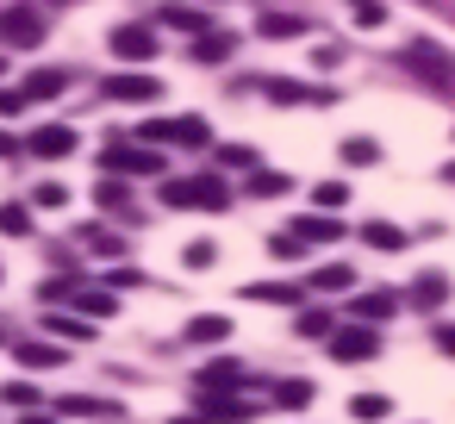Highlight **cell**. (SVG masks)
Wrapping results in <instances>:
<instances>
[{
	"label": "cell",
	"mask_w": 455,
	"mask_h": 424,
	"mask_svg": "<svg viewBox=\"0 0 455 424\" xmlns=\"http://www.w3.org/2000/svg\"><path fill=\"white\" fill-rule=\"evenodd\" d=\"M206 138H212V132H206V119H194V113H188V119H150V125H144V144H188V150H200Z\"/></svg>",
	"instance_id": "52a82bcc"
},
{
	"label": "cell",
	"mask_w": 455,
	"mask_h": 424,
	"mask_svg": "<svg viewBox=\"0 0 455 424\" xmlns=\"http://www.w3.org/2000/svg\"><path fill=\"white\" fill-rule=\"evenodd\" d=\"M256 32H262V38H299V32H306V20H299V13H262V20H256Z\"/></svg>",
	"instance_id": "7402d4cb"
},
{
	"label": "cell",
	"mask_w": 455,
	"mask_h": 424,
	"mask_svg": "<svg viewBox=\"0 0 455 424\" xmlns=\"http://www.w3.org/2000/svg\"><path fill=\"white\" fill-rule=\"evenodd\" d=\"M51 331H57V337H88V318H69V312H51Z\"/></svg>",
	"instance_id": "f35d334b"
},
{
	"label": "cell",
	"mask_w": 455,
	"mask_h": 424,
	"mask_svg": "<svg viewBox=\"0 0 455 424\" xmlns=\"http://www.w3.org/2000/svg\"><path fill=\"white\" fill-rule=\"evenodd\" d=\"M0 156H20V144H13L7 132H0Z\"/></svg>",
	"instance_id": "bcb514c9"
},
{
	"label": "cell",
	"mask_w": 455,
	"mask_h": 424,
	"mask_svg": "<svg viewBox=\"0 0 455 424\" xmlns=\"http://www.w3.org/2000/svg\"><path fill=\"white\" fill-rule=\"evenodd\" d=\"M0 69H7V63H0Z\"/></svg>",
	"instance_id": "816d5d0a"
},
{
	"label": "cell",
	"mask_w": 455,
	"mask_h": 424,
	"mask_svg": "<svg viewBox=\"0 0 455 424\" xmlns=\"http://www.w3.org/2000/svg\"><path fill=\"white\" fill-rule=\"evenodd\" d=\"M312 63H318V69H337V63H343V51H337V44H318V51H312Z\"/></svg>",
	"instance_id": "ee69618b"
},
{
	"label": "cell",
	"mask_w": 455,
	"mask_h": 424,
	"mask_svg": "<svg viewBox=\"0 0 455 424\" xmlns=\"http://www.w3.org/2000/svg\"><path fill=\"white\" fill-rule=\"evenodd\" d=\"M63 200H69L63 181H38V194H32V206H44V212H63Z\"/></svg>",
	"instance_id": "836d02e7"
},
{
	"label": "cell",
	"mask_w": 455,
	"mask_h": 424,
	"mask_svg": "<svg viewBox=\"0 0 455 424\" xmlns=\"http://www.w3.org/2000/svg\"><path fill=\"white\" fill-rule=\"evenodd\" d=\"M312 206H318V212H331V219H337V212H343V206H349V188H343V181H318V188H312Z\"/></svg>",
	"instance_id": "cb8c5ba5"
},
{
	"label": "cell",
	"mask_w": 455,
	"mask_h": 424,
	"mask_svg": "<svg viewBox=\"0 0 455 424\" xmlns=\"http://www.w3.org/2000/svg\"><path fill=\"white\" fill-rule=\"evenodd\" d=\"M268 256H275V262H299V256H306V244H299L293 231H281V237L268 244Z\"/></svg>",
	"instance_id": "d590c367"
},
{
	"label": "cell",
	"mask_w": 455,
	"mask_h": 424,
	"mask_svg": "<svg viewBox=\"0 0 455 424\" xmlns=\"http://www.w3.org/2000/svg\"><path fill=\"white\" fill-rule=\"evenodd\" d=\"M349 20H355L362 32H374V26H387V0H349Z\"/></svg>",
	"instance_id": "83f0119b"
},
{
	"label": "cell",
	"mask_w": 455,
	"mask_h": 424,
	"mask_svg": "<svg viewBox=\"0 0 455 424\" xmlns=\"http://www.w3.org/2000/svg\"><path fill=\"white\" fill-rule=\"evenodd\" d=\"M387 412H393L387 393H355V399H349V418H355V424H380Z\"/></svg>",
	"instance_id": "44dd1931"
},
{
	"label": "cell",
	"mask_w": 455,
	"mask_h": 424,
	"mask_svg": "<svg viewBox=\"0 0 455 424\" xmlns=\"http://www.w3.org/2000/svg\"><path fill=\"white\" fill-rule=\"evenodd\" d=\"M349 281H355V275H349L343 262H324V268H312V287H306V293H343Z\"/></svg>",
	"instance_id": "603a6c76"
},
{
	"label": "cell",
	"mask_w": 455,
	"mask_h": 424,
	"mask_svg": "<svg viewBox=\"0 0 455 424\" xmlns=\"http://www.w3.org/2000/svg\"><path fill=\"white\" fill-rule=\"evenodd\" d=\"M163 200H169V206H181V212H225V206H231V194H225V181H219V175L163 181Z\"/></svg>",
	"instance_id": "6da1fadb"
},
{
	"label": "cell",
	"mask_w": 455,
	"mask_h": 424,
	"mask_svg": "<svg viewBox=\"0 0 455 424\" xmlns=\"http://www.w3.org/2000/svg\"><path fill=\"white\" fill-rule=\"evenodd\" d=\"M293 237H299V244H337L343 225H337L331 212H306V219H293Z\"/></svg>",
	"instance_id": "4fadbf2b"
},
{
	"label": "cell",
	"mask_w": 455,
	"mask_h": 424,
	"mask_svg": "<svg viewBox=\"0 0 455 424\" xmlns=\"http://www.w3.org/2000/svg\"><path fill=\"white\" fill-rule=\"evenodd\" d=\"M200 418H212V424H250L256 399H243L237 387H200Z\"/></svg>",
	"instance_id": "277c9868"
},
{
	"label": "cell",
	"mask_w": 455,
	"mask_h": 424,
	"mask_svg": "<svg viewBox=\"0 0 455 424\" xmlns=\"http://www.w3.org/2000/svg\"><path fill=\"white\" fill-rule=\"evenodd\" d=\"M26 150L44 156V163H69V156H76V132H69V125H38V132L26 138Z\"/></svg>",
	"instance_id": "8fae6325"
},
{
	"label": "cell",
	"mask_w": 455,
	"mask_h": 424,
	"mask_svg": "<svg viewBox=\"0 0 455 424\" xmlns=\"http://www.w3.org/2000/svg\"><path fill=\"white\" fill-rule=\"evenodd\" d=\"M107 100H119V107H150V100H163V82L156 76H113L107 82Z\"/></svg>",
	"instance_id": "30bf717a"
},
{
	"label": "cell",
	"mask_w": 455,
	"mask_h": 424,
	"mask_svg": "<svg viewBox=\"0 0 455 424\" xmlns=\"http://www.w3.org/2000/svg\"><path fill=\"white\" fill-rule=\"evenodd\" d=\"M219 163H225V169H250V163H256V150H250V144H225V150H219Z\"/></svg>",
	"instance_id": "74e56055"
},
{
	"label": "cell",
	"mask_w": 455,
	"mask_h": 424,
	"mask_svg": "<svg viewBox=\"0 0 455 424\" xmlns=\"http://www.w3.org/2000/svg\"><path fill=\"white\" fill-rule=\"evenodd\" d=\"M443 300H449V281H443V275H436V268H430V275H418V281H411V306H418V312H436V306H443Z\"/></svg>",
	"instance_id": "9a60e30c"
},
{
	"label": "cell",
	"mask_w": 455,
	"mask_h": 424,
	"mask_svg": "<svg viewBox=\"0 0 455 424\" xmlns=\"http://www.w3.org/2000/svg\"><path fill=\"white\" fill-rule=\"evenodd\" d=\"M399 63H405L418 82H430V88H455V57H449L436 38H411V44L399 51Z\"/></svg>",
	"instance_id": "7a4b0ae2"
},
{
	"label": "cell",
	"mask_w": 455,
	"mask_h": 424,
	"mask_svg": "<svg viewBox=\"0 0 455 424\" xmlns=\"http://www.w3.org/2000/svg\"><path fill=\"white\" fill-rule=\"evenodd\" d=\"M318 393H312V380H281L275 387V405H287V412H306Z\"/></svg>",
	"instance_id": "d4e9b609"
},
{
	"label": "cell",
	"mask_w": 455,
	"mask_h": 424,
	"mask_svg": "<svg viewBox=\"0 0 455 424\" xmlns=\"http://www.w3.org/2000/svg\"><path fill=\"white\" fill-rule=\"evenodd\" d=\"M44 38V13L26 7V0H13V7H0V44H13V51H32Z\"/></svg>",
	"instance_id": "3957f363"
},
{
	"label": "cell",
	"mask_w": 455,
	"mask_h": 424,
	"mask_svg": "<svg viewBox=\"0 0 455 424\" xmlns=\"http://www.w3.org/2000/svg\"><path fill=\"white\" fill-rule=\"evenodd\" d=\"M262 94H268L275 107H337L331 88H318V82H293V76H268Z\"/></svg>",
	"instance_id": "5b68a950"
},
{
	"label": "cell",
	"mask_w": 455,
	"mask_h": 424,
	"mask_svg": "<svg viewBox=\"0 0 455 424\" xmlns=\"http://www.w3.org/2000/svg\"><path fill=\"white\" fill-rule=\"evenodd\" d=\"M94 200H100V206H107V212H113V206H119V200H125V188H119V181H113V175H107V181H100V188H94Z\"/></svg>",
	"instance_id": "60d3db41"
},
{
	"label": "cell",
	"mask_w": 455,
	"mask_h": 424,
	"mask_svg": "<svg viewBox=\"0 0 455 424\" xmlns=\"http://www.w3.org/2000/svg\"><path fill=\"white\" fill-rule=\"evenodd\" d=\"M100 175H163V150L107 144V150H100Z\"/></svg>",
	"instance_id": "8992f818"
},
{
	"label": "cell",
	"mask_w": 455,
	"mask_h": 424,
	"mask_svg": "<svg viewBox=\"0 0 455 424\" xmlns=\"http://www.w3.org/2000/svg\"><path fill=\"white\" fill-rule=\"evenodd\" d=\"M0 231H7V237H26V231H32V212H26V206H0Z\"/></svg>",
	"instance_id": "e575fe53"
},
{
	"label": "cell",
	"mask_w": 455,
	"mask_h": 424,
	"mask_svg": "<svg viewBox=\"0 0 455 424\" xmlns=\"http://www.w3.org/2000/svg\"><path fill=\"white\" fill-rule=\"evenodd\" d=\"M20 107H26V94H20V88H0V119H13Z\"/></svg>",
	"instance_id": "7bdbcfd3"
},
{
	"label": "cell",
	"mask_w": 455,
	"mask_h": 424,
	"mask_svg": "<svg viewBox=\"0 0 455 424\" xmlns=\"http://www.w3.org/2000/svg\"><path fill=\"white\" fill-rule=\"evenodd\" d=\"M107 51H113L119 63H150V57H156V32H150V26H113Z\"/></svg>",
	"instance_id": "9c48e42d"
},
{
	"label": "cell",
	"mask_w": 455,
	"mask_h": 424,
	"mask_svg": "<svg viewBox=\"0 0 455 424\" xmlns=\"http://www.w3.org/2000/svg\"><path fill=\"white\" fill-rule=\"evenodd\" d=\"M337 156H343L349 169H374V163H380V144H374V138H343Z\"/></svg>",
	"instance_id": "ac0fdd59"
},
{
	"label": "cell",
	"mask_w": 455,
	"mask_h": 424,
	"mask_svg": "<svg viewBox=\"0 0 455 424\" xmlns=\"http://www.w3.org/2000/svg\"><path fill=\"white\" fill-rule=\"evenodd\" d=\"M243 300H262V306H287V300H299L293 287H281V281H256V287H243Z\"/></svg>",
	"instance_id": "f1b7e54d"
},
{
	"label": "cell",
	"mask_w": 455,
	"mask_h": 424,
	"mask_svg": "<svg viewBox=\"0 0 455 424\" xmlns=\"http://www.w3.org/2000/svg\"><path fill=\"white\" fill-rule=\"evenodd\" d=\"M0 337H7V324H0Z\"/></svg>",
	"instance_id": "f907efd6"
},
{
	"label": "cell",
	"mask_w": 455,
	"mask_h": 424,
	"mask_svg": "<svg viewBox=\"0 0 455 424\" xmlns=\"http://www.w3.org/2000/svg\"><path fill=\"white\" fill-rule=\"evenodd\" d=\"M225 337H231V318H219V312L188 318V343H225Z\"/></svg>",
	"instance_id": "e0dca14e"
},
{
	"label": "cell",
	"mask_w": 455,
	"mask_h": 424,
	"mask_svg": "<svg viewBox=\"0 0 455 424\" xmlns=\"http://www.w3.org/2000/svg\"><path fill=\"white\" fill-rule=\"evenodd\" d=\"M181 262H188V268H212V262H219V244H212V237H194V244L181 250Z\"/></svg>",
	"instance_id": "d6a6232c"
},
{
	"label": "cell",
	"mask_w": 455,
	"mask_h": 424,
	"mask_svg": "<svg viewBox=\"0 0 455 424\" xmlns=\"http://www.w3.org/2000/svg\"><path fill=\"white\" fill-rule=\"evenodd\" d=\"M200 7H212V0H200Z\"/></svg>",
	"instance_id": "681fc988"
},
{
	"label": "cell",
	"mask_w": 455,
	"mask_h": 424,
	"mask_svg": "<svg viewBox=\"0 0 455 424\" xmlns=\"http://www.w3.org/2000/svg\"><path fill=\"white\" fill-rule=\"evenodd\" d=\"M163 26H175V32H194V38H200V32H206V13H200V7H163Z\"/></svg>",
	"instance_id": "4316f807"
},
{
	"label": "cell",
	"mask_w": 455,
	"mask_h": 424,
	"mask_svg": "<svg viewBox=\"0 0 455 424\" xmlns=\"http://www.w3.org/2000/svg\"><path fill=\"white\" fill-rule=\"evenodd\" d=\"M200 387H237V362H231V356L206 362V368H200Z\"/></svg>",
	"instance_id": "4dcf8cb0"
},
{
	"label": "cell",
	"mask_w": 455,
	"mask_h": 424,
	"mask_svg": "<svg viewBox=\"0 0 455 424\" xmlns=\"http://www.w3.org/2000/svg\"><path fill=\"white\" fill-rule=\"evenodd\" d=\"M231 44H237L231 32H200L194 38V63H231Z\"/></svg>",
	"instance_id": "2e32d148"
},
{
	"label": "cell",
	"mask_w": 455,
	"mask_h": 424,
	"mask_svg": "<svg viewBox=\"0 0 455 424\" xmlns=\"http://www.w3.org/2000/svg\"><path fill=\"white\" fill-rule=\"evenodd\" d=\"M69 306H76L82 318H107V312H119V300H107V293H69Z\"/></svg>",
	"instance_id": "f546056e"
},
{
	"label": "cell",
	"mask_w": 455,
	"mask_h": 424,
	"mask_svg": "<svg viewBox=\"0 0 455 424\" xmlns=\"http://www.w3.org/2000/svg\"><path fill=\"white\" fill-rule=\"evenodd\" d=\"M443 181H455V163H443Z\"/></svg>",
	"instance_id": "c3c4849f"
},
{
	"label": "cell",
	"mask_w": 455,
	"mask_h": 424,
	"mask_svg": "<svg viewBox=\"0 0 455 424\" xmlns=\"http://www.w3.org/2000/svg\"><path fill=\"white\" fill-rule=\"evenodd\" d=\"M175 424H212V418H200V412H194V418H175Z\"/></svg>",
	"instance_id": "7dc6e473"
},
{
	"label": "cell",
	"mask_w": 455,
	"mask_h": 424,
	"mask_svg": "<svg viewBox=\"0 0 455 424\" xmlns=\"http://www.w3.org/2000/svg\"><path fill=\"white\" fill-rule=\"evenodd\" d=\"M7 399H13V405H26V412H32V405H38V387H32V380H7Z\"/></svg>",
	"instance_id": "ab89813d"
},
{
	"label": "cell",
	"mask_w": 455,
	"mask_h": 424,
	"mask_svg": "<svg viewBox=\"0 0 455 424\" xmlns=\"http://www.w3.org/2000/svg\"><path fill=\"white\" fill-rule=\"evenodd\" d=\"M13 356H20L26 368H63V362H69V349H57V343H20Z\"/></svg>",
	"instance_id": "ffe728a7"
},
{
	"label": "cell",
	"mask_w": 455,
	"mask_h": 424,
	"mask_svg": "<svg viewBox=\"0 0 455 424\" xmlns=\"http://www.w3.org/2000/svg\"><path fill=\"white\" fill-rule=\"evenodd\" d=\"M436 349H443V356H455V324H436Z\"/></svg>",
	"instance_id": "f6af8a7d"
},
{
	"label": "cell",
	"mask_w": 455,
	"mask_h": 424,
	"mask_svg": "<svg viewBox=\"0 0 455 424\" xmlns=\"http://www.w3.org/2000/svg\"><path fill=\"white\" fill-rule=\"evenodd\" d=\"M349 312H355V324H387V318L399 312V300H393V293H355Z\"/></svg>",
	"instance_id": "5bb4252c"
},
{
	"label": "cell",
	"mask_w": 455,
	"mask_h": 424,
	"mask_svg": "<svg viewBox=\"0 0 455 424\" xmlns=\"http://www.w3.org/2000/svg\"><path fill=\"white\" fill-rule=\"evenodd\" d=\"M250 194H256V200H275V194H287V175H275V169H256V175H250Z\"/></svg>",
	"instance_id": "1f68e13d"
},
{
	"label": "cell",
	"mask_w": 455,
	"mask_h": 424,
	"mask_svg": "<svg viewBox=\"0 0 455 424\" xmlns=\"http://www.w3.org/2000/svg\"><path fill=\"white\" fill-rule=\"evenodd\" d=\"M299 337H331V312H299Z\"/></svg>",
	"instance_id": "8d00e7d4"
},
{
	"label": "cell",
	"mask_w": 455,
	"mask_h": 424,
	"mask_svg": "<svg viewBox=\"0 0 455 424\" xmlns=\"http://www.w3.org/2000/svg\"><path fill=\"white\" fill-rule=\"evenodd\" d=\"M57 405H63L69 418H107V412L119 418V405H107V399H88V393H69V399H57Z\"/></svg>",
	"instance_id": "484cf974"
},
{
	"label": "cell",
	"mask_w": 455,
	"mask_h": 424,
	"mask_svg": "<svg viewBox=\"0 0 455 424\" xmlns=\"http://www.w3.org/2000/svg\"><path fill=\"white\" fill-rule=\"evenodd\" d=\"M63 88H69V69H32V76L20 82V94H26V107H32V100H57Z\"/></svg>",
	"instance_id": "7c38bea8"
},
{
	"label": "cell",
	"mask_w": 455,
	"mask_h": 424,
	"mask_svg": "<svg viewBox=\"0 0 455 424\" xmlns=\"http://www.w3.org/2000/svg\"><path fill=\"white\" fill-rule=\"evenodd\" d=\"M362 244H368V250H405V231L387 225V219H368V225H362Z\"/></svg>",
	"instance_id": "d6986e66"
},
{
	"label": "cell",
	"mask_w": 455,
	"mask_h": 424,
	"mask_svg": "<svg viewBox=\"0 0 455 424\" xmlns=\"http://www.w3.org/2000/svg\"><path fill=\"white\" fill-rule=\"evenodd\" d=\"M331 356L337 362H374L380 356V331L374 324H343V331H331Z\"/></svg>",
	"instance_id": "ba28073f"
},
{
	"label": "cell",
	"mask_w": 455,
	"mask_h": 424,
	"mask_svg": "<svg viewBox=\"0 0 455 424\" xmlns=\"http://www.w3.org/2000/svg\"><path fill=\"white\" fill-rule=\"evenodd\" d=\"M88 244H94V256H119V237H107V231H100V225H94V231H88Z\"/></svg>",
	"instance_id": "b9f144b4"
}]
</instances>
